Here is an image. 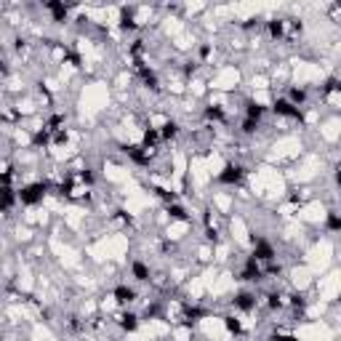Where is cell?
I'll return each mask as SVG.
<instances>
[{"label": "cell", "mask_w": 341, "mask_h": 341, "mask_svg": "<svg viewBox=\"0 0 341 341\" xmlns=\"http://www.w3.org/2000/svg\"><path fill=\"white\" fill-rule=\"evenodd\" d=\"M45 189H48V184H45V181L29 184V187L19 189V200H21V203H24V205H32V203H37V200H43Z\"/></svg>", "instance_id": "6da1fadb"}, {"label": "cell", "mask_w": 341, "mask_h": 341, "mask_svg": "<svg viewBox=\"0 0 341 341\" xmlns=\"http://www.w3.org/2000/svg\"><path fill=\"white\" fill-rule=\"evenodd\" d=\"M275 112L283 115V118H291V120H301V110L288 99H277L275 102Z\"/></svg>", "instance_id": "7a4b0ae2"}, {"label": "cell", "mask_w": 341, "mask_h": 341, "mask_svg": "<svg viewBox=\"0 0 341 341\" xmlns=\"http://www.w3.org/2000/svg\"><path fill=\"white\" fill-rule=\"evenodd\" d=\"M240 179H243V168L235 166V163H229V166L224 168V173H219V181L221 184H237Z\"/></svg>", "instance_id": "3957f363"}, {"label": "cell", "mask_w": 341, "mask_h": 341, "mask_svg": "<svg viewBox=\"0 0 341 341\" xmlns=\"http://www.w3.org/2000/svg\"><path fill=\"white\" fill-rule=\"evenodd\" d=\"M115 320L120 323V328H123V331H136V328H139V317H136L134 312H126V309L115 315Z\"/></svg>", "instance_id": "277c9868"}, {"label": "cell", "mask_w": 341, "mask_h": 341, "mask_svg": "<svg viewBox=\"0 0 341 341\" xmlns=\"http://www.w3.org/2000/svg\"><path fill=\"white\" fill-rule=\"evenodd\" d=\"M112 296L118 299V304H131V301L136 299V291H134V288H128V285H118Z\"/></svg>", "instance_id": "5b68a950"}, {"label": "cell", "mask_w": 341, "mask_h": 341, "mask_svg": "<svg viewBox=\"0 0 341 341\" xmlns=\"http://www.w3.org/2000/svg\"><path fill=\"white\" fill-rule=\"evenodd\" d=\"M235 307L248 312V309L256 307V296H253V293H237V296H235Z\"/></svg>", "instance_id": "8992f818"}, {"label": "cell", "mask_w": 341, "mask_h": 341, "mask_svg": "<svg viewBox=\"0 0 341 341\" xmlns=\"http://www.w3.org/2000/svg\"><path fill=\"white\" fill-rule=\"evenodd\" d=\"M131 272H134V277L139 283H147L150 280V267L142 264V261H134V267H131Z\"/></svg>", "instance_id": "52a82bcc"}, {"label": "cell", "mask_w": 341, "mask_h": 341, "mask_svg": "<svg viewBox=\"0 0 341 341\" xmlns=\"http://www.w3.org/2000/svg\"><path fill=\"white\" fill-rule=\"evenodd\" d=\"M45 8L53 13V21H64L67 19V5H61V3H45Z\"/></svg>", "instance_id": "ba28073f"}, {"label": "cell", "mask_w": 341, "mask_h": 341, "mask_svg": "<svg viewBox=\"0 0 341 341\" xmlns=\"http://www.w3.org/2000/svg\"><path fill=\"white\" fill-rule=\"evenodd\" d=\"M269 35H272L275 40H283V37H285V21H280V19L269 21Z\"/></svg>", "instance_id": "9c48e42d"}, {"label": "cell", "mask_w": 341, "mask_h": 341, "mask_svg": "<svg viewBox=\"0 0 341 341\" xmlns=\"http://www.w3.org/2000/svg\"><path fill=\"white\" fill-rule=\"evenodd\" d=\"M168 216H170V219H179V221H187V219H189L187 211H184L181 205H176V203H170V205H168Z\"/></svg>", "instance_id": "30bf717a"}, {"label": "cell", "mask_w": 341, "mask_h": 341, "mask_svg": "<svg viewBox=\"0 0 341 341\" xmlns=\"http://www.w3.org/2000/svg\"><path fill=\"white\" fill-rule=\"evenodd\" d=\"M176 134H179V123H173V120H168L166 126H163V131H160L163 139H173Z\"/></svg>", "instance_id": "8fae6325"}, {"label": "cell", "mask_w": 341, "mask_h": 341, "mask_svg": "<svg viewBox=\"0 0 341 341\" xmlns=\"http://www.w3.org/2000/svg\"><path fill=\"white\" fill-rule=\"evenodd\" d=\"M224 325H227V331L235 333V336H237V333H243V325H240L237 317H224Z\"/></svg>", "instance_id": "7c38bea8"}, {"label": "cell", "mask_w": 341, "mask_h": 341, "mask_svg": "<svg viewBox=\"0 0 341 341\" xmlns=\"http://www.w3.org/2000/svg\"><path fill=\"white\" fill-rule=\"evenodd\" d=\"M248 120H256V123H259V118H261V115H264V107H261V104H248Z\"/></svg>", "instance_id": "4fadbf2b"}, {"label": "cell", "mask_w": 341, "mask_h": 341, "mask_svg": "<svg viewBox=\"0 0 341 341\" xmlns=\"http://www.w3.org/2000/svg\"><path fill=\"white\" fill-rule=\"evenodd\" d=\"M291 102L296 104V107H299V104H304V102H307V91H301V88H293V91H291Z\"/></svg>", "instance_id": "5bb4252c"}, {"label": "cell", "mask_w": 341, "mask_h": 341, "mask_svg": "<svg viewBox=\"0 0 341 341\" xmlns=\"http://www.w3.org/2000/svg\"><path fill=\"white\" fill-rule=\"evenodd\" d=\"M205 118H208V120H224V110H221V107H208V110H205Z\"/></svg>", "instance_id": "9a60e30c"}, {"label": "cell", "mask_w": 341, "mask_h": 341, "mask_svg": "<svg viewBox=\"0 0 341 341\" xmlns=\"http://www.w3.org/2000/svg\"><path fill=\"white\" fill-rule=\"evenodd\" d=\"M328 229L331 232H341V216L339 213H331L328 216Z\"/></svg>", "instance_id": "2e32d148"}, {"label": "cell", "mask_w": 341, "mask_h": 341, "mask_svg": "<svg viewBox=\"0 0 341 341\" xmlns=\"http://www.w3.org/2000/svg\"><path fill=\"white\" fill-rule=\"evenodd\" d=\"M275 341H296L293 336H275Z\"/></svg>", "instance_id": "e0dca14e"}]
</instances>
